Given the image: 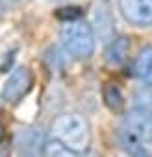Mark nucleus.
<instances>
[{"label": "nucleus", "mask_w": 152, "mask_h": 157, "mask_svg": "<svg viewBox=\"0 0 152 157\" xmlns=\"http://www.w3.org/2000/svg\"><path fill=\"white\" fill-rule=\"evenodd\" d=\"M52 135L74 153H84L91 146V128L86 117L80 113L59 115L52 122Z\"/></svg>", "instance_id": "f257e3e1"}, {"label": "nucleus", "mask_w": 152, "mask_h": 157, "mask_svg": "<svg viewBox=\"0 0 152 157\" xmlns=\"http://www.w3.org/2000/svg\"><path fill=\"white\" fill-rule=\"evenodd\" d=\"M61 44L69 56L74 59H87L95 52V32L86 21H70L61 28Z\"/></svg>", "instance_id": "f03ea898"}, {"label": "nucleus", "mask_w": 152, "mask_h": 157, "mask_svg": "<svg viewBox=\"0 0 152 157\" xmlns=\"http://www.w3.org/2000/svg\"><path fill=\"white\" fill-rule=\"evenodd\" d=\"M34 85V76H32V70L28 67H19L15 68L8 82L4 83L2 87V93H0V98H2L6 104H17L21 98H24L30 89Z\"/></svg>", "instance_id": "7ed1b4c3"}, {"label": "nucleus", "mask_w": 152, "mask_h": 157, "mask_svg": "<svg viewBox=\"0 0 152 157\" xmlns=\"http://www.w3.org/2000/svg\"><path fill=\"white\" fill-rule=\"evenodd\" d=\"M119 10L130 24L137 28L152 26V0H119Z\"/></svg>", "instance_id": "20e7f679"}, {"label": "nucleus", "mask_w": 152, "mask_h": 157, "mask_svg": "<svg viewBox=\"0 0 152 157\" xmlns=\"http://www.w3.org/2000/svg\"><path fill=\"white\" fill-rule=\"evenodd\" d=\"M124 129L141 142H152V111L134 109L124 115Z\"/></svg>", "instance_id": "39448f33"}, {"label": "nucleus", "mask_w": 152, "mask_h": 157, "mask_svg": "<svg viewBox=\"0 0 152 157\" xmlns=\"http://www.w3.org/2000/svg\"><path fill=\"white\" fill-rule=\"evenodd\" d=\"M15 144L22 157H41L45 148V135L35 128H26L17 133Z\"/></svg>", "instance_id": "423d86ee"}, {"label": "nucleus", "mask_w": 152, "mask_h": 157, "mask_svg": "<svg viewBox=\"0 0 152 157\" xmlns=\"http://www.w3.org/2000/svg\"><path fill=\"white\" fill-rule=\"evenodd\" d=\"M128 52H130V39L121 35V37H115L110 41L108 48H106V63L110 67H121L126 57H128Z\"/></svg>", "instance_id": "0eeeda50"}, {"label": "nucleus", "mask_w": 152, "mask_h": 157, "mask_svg": "<svg viewBox=\"0 0 152 157\" xmlns=\"http://www.w3.org/2000/svg\"><path fill=\"white\" fill-rule=\"evenodd\" d=\"M117 142H119V146L122 148V151L128 157H152V153L145 146V142H141L139 139L130 135L126 129H119L117 131Z\"/></svg>", "instance_id": "6e6552de"}, {"label": "nucleus", "mask_w": 152, "mask_h": 157, "mask_svg": "<svg viewBox=\"0 0 152 157\" xmlns=\"http://www.w3.org/2000/svg\"><path fill=\"white\" fill-rule=\"evenodd\" d=\"M134 76L143 83H152V46L139 52L134 61Z\"/></svg>", "instance_id": "1a4fd4ad"}, {"label": "nucleus", "mask_w": 152, "mask_h": 157, "mask_svg": "<svg viewBox=\"0 0 152 157\" xmlns=\"http://www.w3.org/2000/svg\"><path fill=\"white\" fill-rule=\"evenodd\" d=\"M102 100H104L106 107H108L110 111H113V113H122L124 104H126L122 91H121L115 83H106V85L102 87Z\"/></svg>", "instance_id": "9d476101"}, {"label": "nucleus", "mask_w": 152, "mask_h": 157, "mask_svg": "<svg viewBox=\"0 0 152 157\" xmlns=\"http://www.w3.org/2000/svg\"><path fill=\"white\" fill-rule=\"evenodd\" d=\"M41 157H78V153H74L72 150H69L58 140H50V142H45Z\"/></svg>", "instance_id": "9b49d317"}, {"label": "nucleus", "mask_w": 152, "mask_h": 157, "mask_svg": "<svg viewBox=\"0 0 152 157\" xmlns=\"http://www.w3.org/2000/svg\"><path fill=\"white\" fill-rule=\"evenodd\" d=\"M95 21H97V24H98V33H100V37H102V39H108V35H110V32H111V21H110L108 11H106L104 8L97 10Z\"/></svg>", "instance_id": "f8f14e48"}, {"label": "nucleus", "mask_w": 152, "mask_h": 157, "mask_svg": "<svg viewBox=\"0 0 152 157\" xmlns=\"http://www.w3.org/2000/svg\"><path fill=\"white\" fill-rule=\"evenodd\" d=\"M56 17L63 22H70V21H78L82 17V10L74 8V6H67V8H59L56 11Z\"/></svg>", "instance_id": "ddd939ff"}, {"label": "nucleus", "mask_w": 152, "mask_h": 157, "mask_svg": "<svg viewBox=\"0 0 152 157\" xmlns=\"http://www.w3.org/2000/svg\"><path fill=\"white\" fill-rule=\"evenodd\" d=\"M135 105H137V109L152 111V91H148V89L137 91V94H135Z\"/></svg>", "instance_id": "4468645a"}, {"label": "nucleus", "mask_w": 152, "mask_h": 157, "mask_svg": "<svg viewBox=\"0 0 152 157\" xmlns=\"http://www.w3.org/2000/svg\"><path fill=\"white\" fill-rule=\"evenodd\" d=\"M4 10H6V6H4V0H0V19L4 17Z\"/></svg>", "instance_id": "2eb2a0df"}, {"label": "nucleus", "mask_w": 152, "mask_h": 157, "mask_svg": "<svg viewBox=\"0 0 152 157\" xmlns=\"http://www.w3.org/2000/svg\"><path fill=\"white\" fill-rule=\"evenodd\" d=\"M2 137H4V129H2V124H0V142H2Z\"/></svg>", "instance_id": "dca6fc26"}, {"label": "nucleus", "mask_w": 152, "mask_h": 157, "mask_svg": "<svg viewBox=\"0 0 152 157\" xmlns=\"http://www.w3.org/2000/svg\"><path fill=\"white\" fill-rule=\"evenodd\" d=\"M6 2H10V4H17L19 0H6Z\"/></svg>", "instance_id": "f3484780"}]
</instances>
